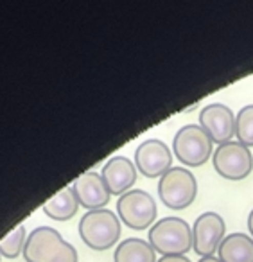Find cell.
<instances>
[{
  "label": "cell",
  "instance_id": "cell-1",
  "mask_svg": "<svg viewBox=\"0 0 253 262\" xmlns=\"http://www.w3.org/2000/svg\"><path fill=\"white\" fill-rule=\"evenodd\" d=\"M120 219L108 208L90 210L79 221V235L88 248L104 251L115 246L120 239Z\"/></svg>",
  "mask_w": 253,
  "mask_h": 262
},
{
  "label": "cell",
  "instance_id": "cell-2",
  "mask_svg": "<svg viewBox=\"0 0 253 262\" xmlns=\"http://www.w3.org/2000/svg\"><path fill=\"white\" fill-rule=\"evenodd\" d=\"M149 244L155 251L167 255H185L192 250V228L185 219L176 215H167L156 221L149 228Z\"/></svg>",
  "mask_w": 253,
  "mask_h": 262
},
{
  "label": "cell",
  "instance_id": "cell-3",
  "mask_svg": "<svg viewBox=\"0 0 253 262\" xmlns=\"http://www.w3.org/2000/svg\"><path fill=\"white\" fill-rule=\"evenodd\" d=\"M174 157L187 167H201L214 157V142L199 124H185L173 139Z\"/></svg>",
  "mask_w": 253,
  "mask_h": 262
},
{
  "label": "cell",
  "instance_id": "cell-4",
  "mask_svg": "<svg viewBox=\"0 0 253 262\" xmlns=\"http://www.w3.org/2000/svg\"><path fill=\"white\" fill-rule=\"evenodd\" d=\"M160 201L171 210H185L196 201L198 182L185 167H173L158 182Z\"/></svg>",
  "mask_w": 253,
  "mask_h": 262
},
{
  "label": "cell",
  "instance_id": "cell-5",
  "mask_svg": "<svg viewBox=\"0 0 253 262\" xmlns=\"http://www.w3.org/2000/svg\"><path fill=\"white\" fill-rule=\"evenodd\" d=\"M156 201L142 189H131L117 200V215L131 230H145L155 225Z\"/></svg>",
  "mask_w": 253,
  "mask_h": 262
},
{
  "label": "cell",
  "instance_id": "cell-6",
  "mask_svg": "<svg viewBox=\"0 0 253 262\" xmlns=\"http://www.w3.org/2000/svg\"><path fill=\"white\" fill-rule=\"evenodd\" d=\"M212 164L216 172L224 180L241 182L253 171V155L241 142H226L214 151Z\"/></svg>",
  "mask_w": 253,
  "mask_h": 262
},
{
  "label": "cell",
  "instance_id": "cell-7",
  "mask_svg": "<svg viewBox=\"0 0 253 262\" xmlns=\"http://www.w3.org/2000/svg\"><path fill=\"white\" fill-rule=\"evenodd\" d=\"M226 232V223L217 212H203L192 225V250L199 257H210L219 250Z\"/></svg>",
  "mask_w": 253,
  "mask_h": 262
},
{
  "label": "cell",
  "instance_id": "cell-8",
  "mask_svg": "<svg viewBox=\"0 0 253 262\" xmlns=\"http://www.w3.org/2000/svg\"><path fill=\"white\" fill-rule=\"evenodd\" d=\"M135 165L145 178H162L173 169V153L160 139H147L135 149Z\"/></svg>",
  "mask_w": 253,
  "mask_h": 262
},
{
  "label": "cell",
  "instance_id": "cell-9",
  "mask_svg": "<svg viewBox=\"0 0 253 262\" xmlns=\"http://www.w3.org/2000/svg\"><path fill=\"white\" fill-rule=\"evenodd\" d=\"M199 126L214 144L223 146L235 137V113L223 102H210L199 112Z\"/></svg>",
  "mask_w": 253,
  "mask_h": 262
},
{
  "label": "cell",
  "instance_id": "cell-10",
  "mask_svg": "<svg viewBox=\"0 0 253 262\" xmlns=\"http://www.w3.org/2000/svg\"><path fill=\"white\" fill-rule=\"evenodd\" d=\"M72 189L76 192L77 200H79V205L87 208L88 212L104 208L110 203V196H112L104 180H102L101 172H95V171L83 172L74 182Z\"/></svg>",
  "mask_w": 253,
  "mask_h": 262
},
{
  "label": "cell",
  "instance_id": "cell-11",
  "mask_svg": "<svg viewBox=\"0 0 253 262\" xmlns=\"http://www.w3.org/2000/svg\"><path fill=\"white\" fill-rule=\"evenodd\" d=\"M65 243L61 233L52 226H38L27 235L24 246L26 262H47L61 244Z\"/></svg>",
  "mask_w": 253,
  "mask_h": 262
},
{
  "label": "cell",
  "instance_id": "cell-12",
  "mask_svg": "<svg viewBox=\"0 0 253 262\" xmlns=\"http://www.w3.org/2000/svg\"><path fill=\"white\" fill-rule=\"evenodd\" d=\"M137 165L126 157H113L104 164L101 171V176L104 180L106 187H108L110 194L115 196H122V194L130 192L131 187L137 182Z\"/></svg>",
  "mask_w": 253,
  "mask_h": 262
},
{
  "label": "cell",
  "instance_id": "cell-13",
  "mask_svg": "<svg viewBox=\"0 0 253 262\" xmlns=\"http://www.w3.org/2000/svg\"><path fill=\"white\" fill-rule=\"evenodd\" d=\"M217 257L223 262H253V237L242 232L228 233L219 244Z\"/></svg>",
  "mask_w": 253,
  "mask_h": 262
},
{
  "label": "cell",
  "instance_id": "cell-14",
  "mask_svg": "<svg viewBox=\"0 0 253 262\" xmlns=\"http://www.w3.org/2000/svg\"><path fill=\"white\" fill-rule=\"evenodd\" d=\"M113 262H158V258L149 241L130 237L117 244Z\"/></svg>",
  "mask_w": 253,
  "mask_h": 262
},
{
  "label": "cell",
  "instance_id": "cell-15",
  "mask_svg": "<svg viewBox=\"0 0 253 262\" xmlns=\"http://www.w3.org/2000/svg\"><path fill=\"white\" fill-rule=\"evenodd\" d=\"M79 200H77L76 192H74L72 185L65 187L63 190H59L58 194L51 198L47 203L44 205L45 215H49L54 221H69L70 217H74L79 208Z\"/></svg>",
  "mask_w": 253,
  "mask_h": 262
},
{
  "label": "cell",
  "instance_id": "cell-16",
  "mask_svg": "<svg viewBox=\"0 0 253 262\" xmlns=\"http://www.w3.org/2000/svg\"><path fill=\"white\" fill-rule=\"evenodd\" d=\"M27 241L26 226L18 225L0 241V255L6 258H16L20 255V251H24Z\"/></svg>",
  "mask_w": 253,
  "mask_h": 262
},
{
  "label": "cell",
  "instance_id": "cell-17",
  "mask_svg": "<svg viewBox=\"0 0 253 262\" xmlns=\"http://www.w3.org/2000/svg\"><path fill=\"white\" fill-rule=\"evenodd\" d=\"M235 137L246 147L253 146V104L241 108L235 115Z\"/></svg>",
  "mask_w": 253,
  "mask_h": 262
},
{
  "label": "cell",
  "instance_id": "cell-18",
  "mask_svg": "<svg viewBox=\"0 0 253 262\" xmlns=\"http://www.w3.org/2000/svg\"><path fill=\"white\" fill-rule=\"evenodd\" d=\"M47 262H77V250L74 248V244L65 241Z\"/></svg>",
  "mask_w": 253,
  "mask_h": 262
},
{
  "label": "cell",
  "instance_id": "cell-19",
  "mask_svg": "<svg viewBox=\"0 0 253 262\" xmlns=\"http://www.w3.org/2000/svg\"><path fill=\"white\" fill-rule=\"evenodd\" d=\"M158 262H192L185 255H167V257L158 258Z\"/></svg>",
  "mask_w": 253,
  "mask_h": 262
},
{
  "label": "cell",
  "instance_id": "cell-20",
  "mask_svg": "<svg viewBox=\"0 0 253 262\" xmlns=\"http://www.w3.org/2000/svg\"><path fill=\"white\" fill-rule=\"evenodd\" d=\"M198 262H223L219 257H214V255H210V257H199Z\"/></svg>",
  "mask_w": 253,
  "mask_h": 262
},
{
  "label": "cell",
  "instance_id": "cell-21",
  "mask_svg": "<svg viewBox=\"0 0 253 262\" xmlns=\"http://www.w3.org/2000/svg\"><path fill=\"white\" fill-rule=\"evenodd\" d=\"M248 230H249V235L253 237V208H251V212H249V215H248Z\"/></svg>",
  "mask_w": 253,
  "mask_h": 262
},
{
  "label": "cell",
  "instance_id": "cell-22",
  "mask_svg": "<svg viewBox=\"0 0 253 262\" xmlns=\"http://www.w3.org/2000/svg\"><path fill=\"white\" fill-rule=\"evenodd\" d=\"M0 257H2V255H0Z\"/></svg>",
  "mask_w": 253,
  "mask_h": 262
}]
</instances>
